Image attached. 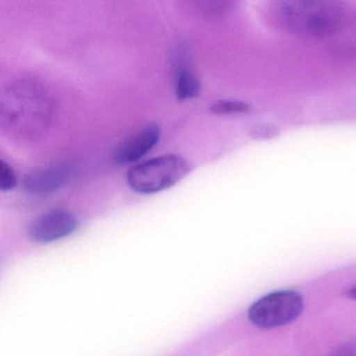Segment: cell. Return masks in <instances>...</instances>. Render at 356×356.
<instances>
[{"label": "cell", "instance_id": "4", "mask_svg": "<svg viewBox=\"0 0 356 356\" xmlns=\"http://www.w3.org/2000/svg\"><path fill=\"white\" fill-rule=\"evenodd\" d=\"M303 307V299L297 291H277L252 304L248 316L252 324L259 328H277L299 318Z\"/></svg>", "mask_w": 356, "mask_h": 356}, {"label": "cell", "instance_id": "1", "mask_svg": "<svg viewBox=\"0 0 356 356\" xmlns=\"http://www.w3.org/2000/svg\"><path fill=\"white\" fill-rule=\"evenodd\" d=\"M53 103L43 87L19 81L8 87L1 101V122L20 138H34L44 132L53 118Z\"/></svg>", "mask_w": 356, "mask_h": 356}, {"label": "cell", "instance_id": "10", "mask_svg": "<svg viewBox=\"0 0 356 356\" xmlns=\"http://www.w3.org/2000/svg\"><path fill=\"white\" fill-rule=\"evenodd\" d=\"M17 184L15 172L9 163L1 160L0 163V189L1 191H10L15 188Z\"/></svg>", "mask_w": 356, "mask_h": 356}, {"label": "cell", "instance_id": "12", "mask_svg": "<svg viewBox=\"0 0 356 356\" xmlns=\"http://www.w3.org/2000/svg\"><path fill=\"white\" fill-rule=\"evenodd\" d=\"M346 296L351 298V299H356V286L351 287L346 291Z\"/></svg>", "mask_w": 356, "mask_h": 356}, {"label": "cell", "instance_id": "2", "mask_svg": "<svg viewBox=\"0 0 356 356\" xmlns=\"http://www.w3.org/2000/svg\"><path fill=\"white\" fill-rule=\"evenodd\" d=\"M276 18L295 36L322 39L337 32L343 18L341 3L327 0H289L278 3Z\"/></svg>", "mask_w": 356, "mask_h": 356}, {"label": "cell", "instance_id": "11", "mask_svg": "<svg viewBox=\"0 0 356 356\" xmlns=\"http://www.w3.org/2000/svg\"><path fill=\"white\" fill-rule=\"evenodd\" d=\"M330 356H356L355 343H346L335 350Z\"/></svg>", "mask_w": 356, "mask_h": 356}, {"label": "cell", "instance_id": "5", "mask_svg": "<svg viewBox=\"0 0 356 356\" xmlns=\"http://www.w3.org/2000/svg\"><path fill=\"white\" fill-rule=\"evenodd\" d=\"M78 227L79 220L74 213L65 209H54L33 220L30 236L36 243H54L70 236Z\"/></svg>", "mask_w": 356, "mask_h": 356}, {"label": "cell", "instance_id": "8", "mask_svg": "<svg viewBox=\"0 0 356 356\" xmlns=\"http://www.w3.org/2000/svg\"><path fill=\"white\" fill-rule=\"evenodd\" d=\"M201 90V83L186 66H181L175 76V93L180 101L195 99Z\"/></svg>", "mask_w": 356, "mask_h": 356}, {"label": "cell", "instance_id": "9", "mask_svg": "<svg viewBox=\"0 0 356 356\" xmlns=\"http://www.w3.org/2000/svg\"><path fill=\"white\" fill-rule=\"evenodd\" d=\"M251 110L248 104L239 101H222L216 102L212 105L211 112L218 115H228V114L245 113Z\"/></svg>", "mask_w": 356, "mask_h": 356}, {"label": "cell", "instance_id": "6", "mask_svg": "<svg viewBox=\"0 0 356 356\" xmlns=\"http://www.w3.org/2000/svg\"><path fill=\"white\" fill-rule=\"evenodd\" d=\"M161 136L159 127L155 124H147L116 145L113 160L118 164H128L145 157L158 145Z\"/></svg>", "mask_w": 356, "mask_h": 356}, {"label": "cell", "instance_id": "3", "mask_svg": "<svg viewBox=\"0 0 356 356\" xmlns=\"http://www.w3.org/2000/svg\"><path fill=\"white\" fill-rule=\"evenodd\" d=\"M185 158L175 154L160 156L131 168L127 175L129 186L141 195L160 193L182 180L191 172Z\"/></svg>", "mask_w": 356, "mask_h": 356}, {"label": "cell", "instance_id": "7", "mask_svg": "<svg viewBox=\"0 0 356 356\" xmlns=\"http://www.w3.org/2000/svg\"><path fill=\"white\" fill-rule=\"evenodd\" d=\"M72 170L67 165H56L30 175L24 180V191L31 195H49L67 182Z\"/></svg>", "mask_w": 356, "mask_h": 356}]
</instances>
